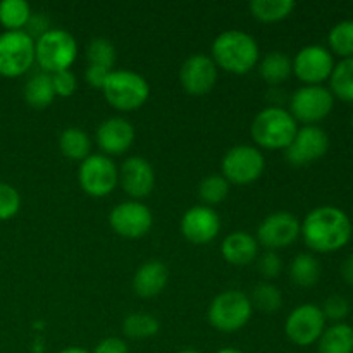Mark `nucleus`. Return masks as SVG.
I'll return each mask as SVG.
<instances>
[{
    "label": "nucleus",
    "instance_id": "f257e3e1",
    "mask_svg": "<svg viewBox=\"0 0 353 353\" xmlns=\"http://www.w3.org/2000/svg\"><path fill=\"white\" fill-rule=\"evenodd\" d=\"M300 234L314 252H336L350 241L352 221L340 207L319 205L300 223Z\"/></svg>",
    "mask_w": 353,
    "mask_h": 353
},
{
    "label": "nucleus",
    "instance_id": "f03ea898",
    "mask_svg": "<svg viewBox=\"0 0 353 353\" xmlns=\"http://www.w3.org/2000/svg\"><path fill=\"white\" fill-rule=\"evenodd\" d=\"M210 52L217 68L233 74H247L259 64L261 55L257 40L240 30H228L217 34Z\"/></svg>",
    "mask_w": 353,
    "mask_h": 353
},
{
    "label": "nucleus",
    "instance_id": "7ed1b4c3",
    "mask_svg": "<svg viewBox=\"0 0 353 353\" xmlns=\"http://www.w3.org/2000/svg\"><path fill=\"white\" fill-rule=\"evenodd\" d=\"M299 131V123L283 107L262 109L252 121L250 133L255 143L268 150H285Z\"/></svg>",
    "mask_w": 353,
    "mask_h": 353
},
{
    "label": "nucleus",
    "instance_id": "20e7f679",
    "mask_svg": "<svg viewBox=\"0 0 353 353\" xmlns=\"http://www.w3.org/2000/svg\"><path fill=\"white\" fill-rule=\"evenodd\" d=\"M78 55V43L69 31L50 28L34 40V62L47 74L65 71Z\"/></svg>",
    "mask_w": 353,
    "mask_h": 353
},
{
    "label": "nucleus",
    "instance_id": "39448f33",
    "mask_svg": "<svg viewBox=\"0 0 353 353\" xmlns=\"http://www.w3.org/2000/svg\"><path fill=\"white\" fill-rule=\"evenodd\" d=\"M102 92L109 105L123 112H131L140 109L147 102L150 97V85L138 72L130 69H117L109 72Z\"/></svg>",
    "mask_w": 353,
    "mask_h": 353
},
{
    "label": "nucleus",
    "instance_id": "423d86ee",
    "mask_svg": "<svg viewBox=\"0 0 353 353\" xmlns=\"http://www.w3.org/2000/svg\"><path fill=\"white\" fill-rule=\"evenodd\" d=\"M254 307L250 299L238 290H226L214 296L209 305V323L221 333H236L243 330L252 319Z\"/></svg>",
    "mask_w": 353,
    "mask_h": 353
},
{
    "label": "nucleus",
    "instance_id": "0eeeda50",
    "mask_svg": "<svg viewBox=\"0 0 353 353\" xmlns=\"http://www.w3.org/2000/svg\"><path fill=\"white\" fill-rule=\"evenodd\" d=\"M78 181L86 195L93 199H103L119 185V168L107 155L92 154L81 161L78 169Z\"/></svg>",
    "mask_w": 353,
    "mask_h": 353
},
{
    "label": "nucleus",
    "instance_id": "6e6552de",
    "mask_svg": "<svg viewBox=\"0 0 353 353\" xmlns=\"http://www.w3.org/2000/svg\"><path fill=\"white\" fill-rule=\"evenodd\" d=\"M221 169L230 185H252L264 172V154L252 145H236L224 154Z\"/></svg>",
    "mask_w": 353,
    "mask_h": 353
},
{
    "label": "nucleus",
    "instance_id": "1a4fd4ad",
    "mask_svg": "<svg viewBox=\"0 0 353 353\" xmlns=\"http://www.w3.org/2000/svg\"><path fill=\"white\" fill-rule=\"evenodd\" d=\"M34 64V40L24 31L0 34V76L19 78Z\"/></svg>",
    "mask_w": 353,
    "mask_h": 353
},
{
    "label": "nucleus",
    "instance_id": "9d476101",
    "mask_svg": "<svg viewBox=\"0 0 353 353\" xmlns=\"http://www.w3.org/2000/svg\"><path fill=\"white\" fill-rule=\"evenodd\" d=\"M334 95L323 85H303L290 100V114L296 123L314 124L323 121L333 110Z\"/></svg>",
    "mask_w": 353,
    "mask_h": 353
},
{
    "label": "nucleus",
    "instance_id": "9b49d317",
    "mask_svg": "<svg viewBox=\"0 0 353 353\" xmlns=\"http://www.w3.org/2000/svg\"><path fill=\"white\" fill-rule=\"evenodd\" d=\"M324 330H326V317H324L321 307L314 305V303H302V305L295 307L286 317V336L299 347H309V345L319 341Z\"/></svg>",
    "mask_w": 353,
    "mask_h": 353
},
{
    "label": "nucleus",
    "instance_id": "f8f14e48",
    "mask_svg": "<svg viewBox=\"0 0 353 353\" xmlns=\"http://www.w3.org/2000/svg\"><path fill=\"white\" fill-rule=\"evenodd\" d=\"M109 224L119 236L128 240H138L148 234L154 224L152 210L138 200L121 202L110 210Z\"/></svg>",
    "mask_w": 353,
    "mask_h": 353
},
{
    "label": "nucleus",
    "instance_id": "ddd939ff",
    "mask_svg": "<svg viewBox=\"0 0 353 353\" xmlns=\"http://www.w3.org/2000/svg\"><path fill=\"white\" fill-rule=\"evenodd\" d=\"M330 148V137L323 128L305 124L299 128L292 143L285 148V159L295 168L307 165L323 157Z\"/></svg>",
    "mask_w": 353,
    "mask_h": 353
},
{
    "label": "nucleus",
    "instance_id": "4468645a",
    "mask_svg": "<svg viewBox=\"0 0 353 353\" xmlns=\"http://www.w3.org/2000/svg\"><path fill=\"white\" fill-rule=\"evenodd\" d=\"M300 236V221L295 214L279 210L264 217L257 228V241L265 250L276 252L296 241Z\"/></svg>",
    "mask_w": 353,
    "mask_h": 353
},
{
    "label": "nucleus",
    "instance_id": "2eb2a0df",
    "mask_svg": "<svg viewBox=\"0 0 353 353\" xmlns=\"http://www.w3.org/2000/svg\"><path fill=\"white\" fill-rule=\"evenodd\" d=\"M293 74L305 85H321L334 68L333 54L323 45H307L293 57Z\"/></svg>",
    "mask_w": 353,
    "mask_h": 353
},
{
    "label": "nucleus",
    "instance_id": "dca6fc26",
    "mask_svg": "<svg viewBox=\"0 0 353 353\" xmlns=\"http://www.w3.org/2000/svg\"><path fill=\"white\" fill-rule=\"evenodd\" d=\"M179 81L186 93L200 97L209 93L217 83V65L212 57L193 54L186 59L179 69Z\"/></svg>",
    "mask_w": 353,
    "mask_h": 353
},
{
    "label": "nucleus",
    "instance_id": "f3484780",
    "mask_svg": "<svg viewBox=\"0 0 353 353\" xmlns=\"http://www.w3.org/2000/svg\"><path fill=\"white\" fill-rule=\"evenodd\" d=\"M119 185L131 200H138L148 196L155 186V171L150 162L143 157H128L121 164Z\"/></svg>",
    "mask_w": 353,
    "mask_h": 353
},
{
    "label": "nucleus",
    "instance_id": "a211bd4d",
    "mask_svg": "<svg viewBox=\"0 0 353 353\" xmlns=\"http://www.w3.org/2000/svg\"><path fill=\"white\" fill-rule=\"evenodd\" d=\"M221 231V217L212 207L195 205L181 219V233L190 243L205 245L216 240Z\"/></svg>",
    "mask_w": 353,
    "mask_h": 353
},
{
    "label": "nucleus",
    "instance_id": "6ab92c4d",
    "mask_svg": "<svg viewBox=\"0 0 353 353\" xmlns=\"http://www.w3.org/2000/svg\"><path fill=\"white\" fill-rule=\"evenodd\" d=\"M134 128L124 117H109L97 130V145L107 157L126 154L134 143Z\"/></svg>",
    "mask_w": 353,
    "mask_h": 353
},
{
    "label": "nucleus",
    "instance_id": "aec40b11",
    "mask_svg": "<svg viewBox=\"0 0 353 353\" xmlns=\"http://www.w3.org/2000/svg\"><path fill=\"white\" fill-rule=\"evenodd\" d=\"M169 279V271L164 262L152 261L143 262L133 276V290L141 299H154L165 288Z\"/></svg>",
    "mask_w": 353,
    "mask_h": 353
},
{
    "label": "nucleus",
    "instance_id": "412c9836",
    "mask_svg": "<svg viewBox=\"0 0 353 353\" xmlns=\"http://www.w3.org/2000/svg\"><path fill=\"white\" fill-rule=\"evenodd\" d=\"M221 254L224 261L231 265H248L257 261L259 257V241L254 234L247 231H234L228 234L221 243Z\"/></svg>",
    "mask_w": 353,
    "mask_h": 353
},
{
    "label": "nucleus",
    "instance_id": "4be33fe9",
    "mask_svg": "<svg viewBox=\"0 0 353 353\" xmlns=\"http://www.w3.org/2000/svg\"><path fill=\"white\" fill-rule=\"evenodd\" d=\"M259 72H261L262 79L268 85H279V83L286 81L293 72L292 59L285 54V52L272 50L265 54L259 62Z\"/></svg>",
    "mask_w": 353,
    "mask_h": 353
},
{
    "label": "nucleus",
    "instance_id": "5701e85b",
    "mask_svg": "<svg viewBox=\"0 0 353 353\" xmlns=\"http://www.w3.org/2000/svg\"><path fill=\"white\" fill-rule=\"evenodd\" d=\"M24 100L28 102V105H31L33 109H45V107L50 105L55 99L54 85H52V76L47 72L40 71L37 74L31 76L26 81L23 90Z\"/></svg>",
    "mask_w": 353,
    "mask_h": 353
},
{
    "label": "nucleus",
    "instance_id": "b1692460",
    "mask_svg": "<svg viewBox=\"0 0 353 353\" xmlns=\"http://www.w3.org/2000/svg\"><path fill=\"white\" fill-rule=\"evenodd\" d=\"M319 353H353V327L347 323H334L319 338Z\"/></svg>",
    "mask_w": 353,
    "mask_h": 353
},
{
    "label": "nucleus",
    "instance_id": "393cba45",
    "mask_svg": "<svg viewBox=\"0 0 353 353\" xmlns=\"http://www.w3.org/2000/svg\"><path fill=\"white\" fill-rule=\"evenodd\" d=\"M59 148L62 155L71 161H85L88 155H92V140L88 133L79 128H68L59 137Z\"/></svg>",
    "mask_w": 353,
    "mask_h": 353
},
{
    "label": "nucleus",
    "instance_id": "a878e982",
    "mask_svg": "<svg viewBox=\"0 0 353 353\" xmlns=\"http://www.w3.org/2000/svg\"><path fill=\"white\" fill-rule=\"evenodd\" d=\"M31 7L26 0H2L0 2V24L6 31H24L31 17Z\"/></svg>",
    "mask_w": 353,
    "mask_h": 353
},
{
    "label": "nucleus",
    "instance_id": "bb28decb",
    "mask_svg": "<svg viewBox=\"0 0 353 353\" xmlns=\"http://www.w3.org/2000/svg\"><path fill=\"white\" fill-rule=\"evenodd\" d=\"M290 278L296 286H314L321 278L319 261L312 254H299L290 264Z\"/></svg>",
    "mask_w": 353,
    "mask_h": 353
},
{
    "label": "nucleus",
    "instance_id": "cd10ccee",
    "mask_svg": "<svg viewBox=\"0 0 353 353\" xmlns=\"http://www.w3.org/2000/svg\"><path fill=\"white\" fill-rule=\"evenodd\" d=\"M157 317L148 312H131L123 321V333L131 340H147L159 333Z\"/></svg>",
    "mask_w": 353,
    "mask_h": 353
},
{
    "label": "nucleus",
    "instance_id": "c85d7f7f",
    "mask_svg": "<svg viewBox=\"0 0 353 353\" xmlns=\"http://www.w3.org/2000/svg\"><path fill=\"white\" fill-rule=\"evenodd\" d=\"M250 12L262 23H278L286 19L295 9L293 0H252Z\"/></svg>",
    "mask_w": 353,
    "mask_h": 353
},
{
    "label": "nucleus",
    "instance_id": "c756f323",
    "mask_svg": "<svg viewBox=\"0 0 353 353\" xmlns=\"http://www.w3.org/2000/svg\"><path fill=\"white\" fill-rule=\"evenodd\" d=\"M331 93L345 102H353V57L341 59L330 76Z\"/></svg>",
    "mask_w": 353,
    "mask_h": 353
},
{
    "label": "nucleus",
    "instance_id": "7c9ffc66",
    "mask_svg": "<svg viewBox=\"0 0 353 353\" xmlns=\"http://www.w3.org/2000/svg\"><path fill=\"white\" fill-rule=\"evenodd\" d=\"M248 299H250L252 307L268 314L276 312L283 305L281 292H279L278 286H274L269 281L259 283L254 288V292H252V296H248Z\"/></svg>",
    "mask_w": 353,
    "mask_h": 353
},
{
    "label": "nucleus",
    "instance_id": "2f4dec72",
    "mask_svg": "<svg viewBox=\"0 0 353 353\" xmlns=\"http://www.w3.org/2000/svg\"><path fill=\"white\" fill-rule=\"evenodd\" d=\"M230 193V183L223 174H209L200 181L199 196L203 205H217Z\"/></svg>",
    "mask_w": 353,
    "mask_h": 353
},
{
    "label": "nucleus",
    "instance_id": "473e14b6",
    "mask_svg": "<svg viewBox=\"0 0 353 353\" xmlns=\"http://www.w3.org/2000/svg\"><path fill=\"white\" fill-rule=\"evenodd\" d=\"M86 61H88V65H100V68L112 71L114 64H116V48H114L112 41L103 37L90 40L88 47H86Z\"/></svg>",
    "mask_w": 353,
    "mask_h": 353
},
{
    "label": "nucleus",
    "instance_id": "72a5a7b5",
    "mask_svg": "<svg viewBox=\"0 0 353 353\" xmlns=\"http://www.w3.org/2000/svg\"><path fill=\"white\" fill-rule=\"evenodd\" d=\"M330 47L338 55L353 57V19H345L334 24L327 34Z\"/></svg>",
    "mask_w": 353,
    "mask_h": 353
},
{
    "label": "nucleus",
    "instance_id": "f704fd0d",
    "mask_svg": "<svg viewBox=\"0 0 353 353\" xmlns=\"http://www.w3.org/2000/svg\"><path fill=\"white\" fill-rule=\"evenodd\" d=\"M21 209V195L9 183H0V221L12 219Z\"/></svg>",
    "mask_w": 353,
    "mask_h": 353
},
{
    "label": "nucleus",
    "instance_id": "c9c22d12",
    "mask_svg": "<svg viewBox=\"0 0 353 353\" xmlns=\"http://www.w3.org/2000/svg\"><path fill=\"white\" fill-rule=\"evenodd\" d=\"M321 310H323L326 321L330 319L334 323H343L345 317L350 314V302L341 295H331L324 300Z\"/></svg>",
    "mask_w": 353,
    "mask_h": 353
},
{
    "label": "nucleus",
    "instance_id": "e433bc0d",
    "mask_svg": "<svg viewBox=\"0 0 353 353\" xmlns=\"http://www.w3.org/2000/svg\"><path fill=\"white\" fill-rule=\"evenodd\" d=\"M257 271L264 279H276L283 271V261L276 252L265 250L257 257Z\"/></svg>",
    "mask_w": 353,
    "mask_h": 353
},
{
    "label": "nucleus",
    "instance_id": "4c0bfd02",
    "mask_svg": "<svg viewBox=\"0 0 353 353\" xmlns=\"http://www.w3.org/2000/svg\"><path fill=\"white\" fill-rule=\"evenodd\" d=\"M52 76V85H54L55 97H68L74 95L76 88H78V79H76L74 72L71 69H65V71L54 72Z\"/></svg>",
    "mask_w": 353,
    "mask_h": 353
},
{
    "label": "nucleus",
    "instance_id": "58836bf2",
    "mask_svg": "<svg viewBox=\"0 0 353 353\" xmlns=\"http://www.w3.org/2000/svg\"><path fill=\"white\" fill-rule=\"evenodd\" d=\"M92 353H128V345L126 341L121 340V338L109 336L103 338L102 341H99L95 350Z\"/></svg>",
    "mask_w": 353,
    "mask_h": 353
},
{
    "label": "nucleus",
    "instance_id": "ea45409f",
    "mask_svg": "<svg viewBox=\"0 0 353 353\" xmlns=\"http://www.w3.org/2000/svg\"><path fill=\"white\" fill-rule=\"evenodd\" d=\"M110 69L100 68V65H88L85 71V79L92 88L102 90L103 83H105L107 76H109Z\"/></svg>",
    "mask_w": 353,
    "mask_h": 353
},
{
    "label": "nucleus",
    "instance_id": "a19ab883",
    "mask_svg": "<svg viewBox=\"0 0 353 353\" xmlns=\"http://www.w3.org/2000/svg\"><path fill=\"white\" fill-rule=\"evenodd\" d=\"M341 276H343L348 285L353 286V254L345 259L343 265H341Z\"/></svg>",
    "mask_w": 353,
    "mask_h": 353
},
{
    "label": "nucleus",
    "instance_id": "79ce46f5",
    "mask_svg": "<svg viewBox=\"0 0 353 353\" xmlns=\"http://www.w3.org/2000/svg\"><path fill=\"white\" fill-rule=\"evenodd\" d=\"M59 353H92V352L85 350V348H81V347H68V348H64V350H61Z\"/></svg>",
    "mask_w": 353,
    "mask_h": 353
},
{
    "label": "nucleus",
    "instance_id": "37998d69",
    "mask_svg": "<svg viewBox=\"0 0 353 353\" xmlns=\"http://www.w3.org/2000/svg\"><path fill=\"white\" fill-rule=\"evenodd\" d=\"M216 353H245L241 352L240 348H233V347H228V348H221V350H217Z\"/></svg>",
    "mask_w": 353,
    "mask_h": 353
},
{
    "label": "nucleus",
    "instance_id": "c03bdc74",
    "mask_svg": "<svg viewBox=\"0 0 353 353\" xmlns=\"http://www.w3.org/2000/svg\"><path fill=\"white\" fill-rule=\"evenodd\" d=\"M178 353H200L199 350H193V348H185V350L178 352Z\"/></svg>",
    "mask_w": 353,
    "mask_h": 353
},
{
    "label": "nucleus",
    "instance_id": "a18cd8bd",
    "mask_svg": "<svg viewBox=\"0 0 353 353\" xmlns=\"http://www.w3.org/2000/svg\"><path fill=\"white\" fill-rule=\"evenodd\" d=\"M352 126H353V114H352Z\"/></svg>",
    "mask_w": 353,
    "mask_h": 353
}]
</instances>
